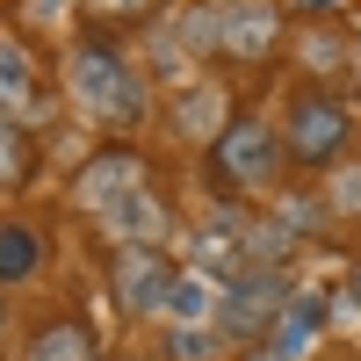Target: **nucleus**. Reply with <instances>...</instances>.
<instances>
[{"label": "nucleus", "mask_w": 361, "mask_h": 361, "mask_svg": "<svg viewBox=\"0 0 361 361\" xmlns=\"http://www.w3.org/2000/svg\"><path fill=\"white\" fill-rule=\"evenodd\" d=\"M289 37L282 0H224L217 8V66H267Z\"/></svg>", "instance_id": "obj_4"}, {"label": "nucleus", "mask_w": 361, "mask_h": 361, "mask_svg": "<svg viewBox=\"0 0 361 361\" xmlns=\"http://www.w3.org/2000/svg\"><path fill=\"white\" fill-rule=\"evenodd\" d=\"M289 304V282H282V267H246L231 289H224V333H267V325L282 318Z\"/></svg>", "instance_id": "obj_8"}, {"label": "nucleus", "mask_w": 361, "mask_h": 361, "mask_svg": "<svg viewBox=\"0 0 361 361\" xmlns=\"http://www.w3.org/2000/svg\"><path fill=\"white\" fill-rule=\"evenodd\" d=\"M354 51H361V44H354V37H340V22H333V15L304 29V58L318 66V80H340V73L354 66Z\"/></svg>", "instance_id": "obj_16"}, {"label": "nucleus", "mask_w": 361, "mask_h": 361, "mask_svg": "<svg viewBox=\"0 0 361 361\" xmlns=\"http://www.w3.org/2000/svg\"><path fill=\"white\" fill-rule=\"evenodd\" d=\"M173 282H180V267L159 246H116L109 253V296H116V311H130V318H166Z\"/></svg>", "instance_id": "obj_6"}, {"label": "nucleus", "mask_w": 361, "mask_h": 361, "mask_svg": "<svg viewBox=\"0 0 361 361\" xmlns=\"http://www.w3.org/2000/svg\"><path fill=\"white\" fill-rule=\"evenodd\" d=\"M44 102H51V73L37 44L15 15H0V123H37Z\"/></svg>", "instance_id": "obj_5"}, {"label": "nucleus", "mask_w": 361, "mask_h": 361, "mask_svg": "<svg viewBox=\"0 0 361 361\" xmlns=\"http://www.w3.org/2000/svg\"><path fill=\"white\" fill-rule=\"evenodd\" d=\"M354 304H361V267H354Z\"/></svg>", "instance_id": "obj_22"}, {"label": "nucleus", "mask_w": 361, "mask_h": 361, "mask_svg": "<svg viewBox=\"0 0 361 361\" xmlns=\"http://www.w3.org/2000/svg\"><path fill=\"white\" fill-rule=\"evenodd\" d=\"M166 29L180 37L188 58H217V8H209V0H180V8H166Z\"/></svg>", "instance_id": "obj_15"}, {"label": "nucleus", "mask_w": 361, "mask_h": 361, "mask_svg": "<svg viewBox=\"0 0 361 361\" xmlns=\"http://www.w3.org/2000/svg\"><path fill=\"white\" fill-rule=\"evenodd\" d=\"M282 8H289V22H296V15H311V22H325V15L340 8V0H282Z\"/></svg>", "instance_id": "obj_20"}, {"label": "nucleus", "mask_w": 361, "mask_h": 361, "mask_svg": "<svg viewBox=\"0 0 361 361\" xmlns=\"http://www.w3.org/2000/svg\"><path fill=\"white\" fill-rule=\"evenodd\" d=\"M209 347H217L209 333H173V361H209Z\"/></svg>", "instance_id": "obj_19"}, {"label": "nucleus", "mask_w": 361, "mask_h": 361, "mask_svg": "<svg viewBox=\"0 0 361 361\" xmlns=\"http://www.w3.org/2000/svg\"><path fill=\"white\" fill-rule=\"evenodd\" d=\"M209 311H217V296H209V282L180 275V282H173V296H166V318H180V325H202Z\"/></svg>", "instance_id": "obj_17"}, {"label": "nucleus", "mask_w": 361, "mask_h": 361, "mask_svg": "<svg viewBox=\"0 0 361 361\" xmlns=\"http://www.w3.org/2000/svg\"><path fill=\"white\" fill-rule=\"evenodd\" d=\"M173 123H180V130L195 123L202 145H217V130L231 123V109L217 102V87H209V80H188V87H173Z\"/></svg>", "instance_id": "obj_14"}, {"label": "nucleus", "mask_w": 361, "mask_h": 361, "mask_svg": "<svg viewBox=\"0 0 361 361\" xmlns=\"http://www.w3.org/2000/svg\"><path fill=\"white\" fill-rule=\"evenodd\" d=\"M58 80H66V109L80 116V123H94V130L123 137V130H137L145 116H152V73H145V58L123 51V37L80 29V37L66 44Z\"/></svg>", "instance_id": "obj_1"}, {"label": "nucleus", "mask_w": 361, "mask_h": 361, "mask_svg": "<svg viewBox=\"0 0 361 361\" xmlns=\"http://www.w3.org/2000/svg\"><path fill=\"white\" fill-rule=\"evenodd\" d=\"M37 275H44V231L22 217H0V289L37 282Z\"/></svg>", "instance_id": "obj_13"}, {"label": "nucleus", "mask_w": 361, "mask_h": 361, "mask_svg": "<svg viewBox=\"0 0 361 361\" xmlns=\"http://www.w3.org/2000/svg\"><path fill=\"white\" fill-rule=\"evenodd\" d=\"M282 152H289V166H304V173H333V166L354 152V109H347L340 87L311 80V87H296V94H289Z\"/></svg>", "instance_id": "obj_2"}, {"label": "nucleus", "mask_w": 361, "mask_h": 361, "mask_svg": "<svg viewBox=\"0 0 361 361\" xmlns=\"http://www.w3.org/2000/svg\"><path fill=\"white\" fill-rule=\"evenodd\" d=\"M166 15V0H73V22L80 29H94V37H145V29H152Z\"/></svg>", "instance_id": "obj_12"}, {"label": "nucleus", "mask_w": 361, "mask_h": 361, "mask_svg": "<svg viewBox=\"0 0 361 361\" xmlns=\"http://www.w3.org/2000/svg\"><path fill=\"white\" fill-rule=\"evenodd\" d=\"M325 209H340V217L361 209V159H354V166H347V159L333 166V202H325Z\"/></svg>", "instance_id": "obj_18"}, {"label": "nucleus", "mask_w": 361, "mask_h": 361, "mask_svg": "<svg viewBox=\"0 0 361 361\" xmlns=\"http://www.w3.org/2000/svg\"><path fill=\"white\" fill-rule=\"evenodd\" d=\"M130 188H145V159H137V145H102V152H87L80 173H73V202L87 209V217H102V209L123 202Z\"/></svg>", "instance_id": "obj_7"}, {"label": "nucleus", "mask_w": 361, "mask_h": 361, "mask_svg": "<svg viewBox=\"0 0 361 361\" xmlns=\"http://www.w3.org/2000/svg\"><path fill=\"white\" fill-rule=\"evenodd\" d=\"M318 340H325V304H318V296H289L282 318L267 325V354H275V361H304Z\"/></svg>", "instance_id": "obj_11"}, {"label": "nucleus", "mask_w": 361, "mask_h": 361, "mask_svg": "<svg viewBox=\"0 0 361 361\" xmlns=\"http://www.w3.org/2000/svg\"><path fill=\"white\" fill-rule=\"evenodd\" d=\"M209 166H217L224 188L253 195V188H275L289 152H282V123H267L260 109H231V123L217 130V145H209Z\"/></svg>", "instance_id": "obj_3"}, {"label": "nucleus", "mask_w": 361, "mask_h": 361, "mask_svg": "<svg viewBox=\"0 0 361 361\" xmlns=\"http://www.w3.org/2000/svg\"><path fill=\"white\" fill-rule=\"evenodd\" d=\"M22 361H102V354H94V333H87V318H73V311H51L44 325H29Z\"/></svg>", "instance_id": "obj_10"}, {"label": "nucleus", "mask_w": 361, "mask_h": 361, "mask_svg": "<svg viewBox=\"0 0 361 361\" xmlns=\"http://www.w3.org/2000/svg\"><path fill=\"white\" fill-rule=\"evenodd\" d=\"M347 80H354V102H361V51H354V66H347Z\"/></svg>", "instance_id": "obj_21"}, {"label": "nucleus", "mask_w": 361, "mask_h": 361, "mask_svg": "<svg viewBox=\"0 0 361 361\" xmlns=\"http://www.w3.org/2000/svg\"><path fill=\"white\" fill-rule=\"evenodd\" d=\"M94 224L116 238V246H159V231H166V202L152 195V180H145V188H130L123 202H109Z\"/></svg>", "instance_id": "obj_9"}, {"label": "nucleus", "mask_w": 361, "mask_h": 361, "mask_svg": "<svg viewBox=\"0 0 361 361\" xmlns=\"http://www.w3.org/2000/svg\"><path fill=\"white\" fill-rule=\"evenodd\" d=\"M260 361H275V354H260Z\"/></svg>", "instance_id": "obj_24"}, {"label": "nucleus", "mask_w": 361, "mask_h": 361, "mask_svg": "<svg viewBox=\"0 0 361 361\" xmlns=\"http://www.w3.org/2000/svg\"><path fill=\"white\" fill-rule=\"evenodd\" d=\"M209 8H224V0H209Z\"/></svg>", "instance_id": "obj_23"}]
</instances>
